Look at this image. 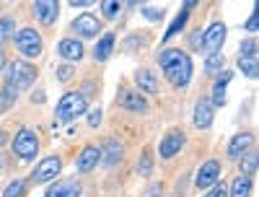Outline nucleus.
Listing matches in <instances>:
<instances>
[{
	"mask_svg": "<svg viewBox=\"0 0 259 197\" xmlns=\"http://www.w3.org/2000/svg\"><path fill=\"white\" fill-rule=\"evenodd\" d=\"M13 153H16V159H21V161H34L36 159L39 138H36L34 130H29V127L18 130L16 138H13Z\"/></svg>",
	"mask_w": 259,
	"mask_h": 197,
	"instance_id": "3",
	"label": "nucleus"
},
{
	"mask_svg": "<svg viewBox=\"0 0 259 197\" xmlns=\"http://www.w3.org/2000/svg\"><path fill=\"white\" fill-rule=\"evenodd\" d=\"M78 192H80V187H78L73 179H65V182L52 184V187L45 192V197H78Z\"/></svg>",
	"mask_w": 259,
	"mask_h": 197,
	"instance_id": "19",
	"label": "nucleus"
},
{
	"mask_svg": "<svg viewBox=\"0 0 259 197\" xmlns=\"http://www.w3.org/2000/svg\"><path fill=\"white\" fill-rule=\"evenodd\" d=\"M13 36H16V21L11 16H3V18H0V45L11 42Z\"/></svg>",
	"mask_w": 259,
	"mask_h": 197,
	"instance_id": "25",
	"label": "nucleus"
},
{
	"mask_svg": "<svg viewBox=\"0 0 259 197\" xmlns=\"http://www.w3.org/2000/svg\"><path fill=\"white\" fill-rule=\"evenodd\" d=\"M89 112V99H85L83 94L78 91H70V94H65L60 101H57V109H55V117L60 122H73L75 117L85 114Z\"/></svg>",
	"mask_w": 259,
	"mask_h": 197,
	"instance_id": "1",
	"label": "nucleus"
},
{
	"mask_svg": "<svg viewBox=\"0 0 259 197\" xmlns=\"http://www.w3.org/2000/svg\"><path fill=\"white\" fill-rule=\"evenodd\" d=\"M223 42H226V24L215 21V24H210L207 31L202 34V47H200V52L205 50L207 55H218L221 47H223Z\"/></svg>",
	"mask_w": 259,
	"mask_h": 197,
	"instance_id": "7",
	"label": "nucleus"
},
{
	"mask_svg": "<svg viewBox=\"0 0 259 197\" xmlns=\"http://www.w3.org/2000/svg\"><path fill=\"white\" fill-rule=\"evenodd\" d=\"M215 182H221V161L210 159V161H205L200 166L197 177H194V187L197 189H210Z\"/></svg>",
	"mask_w": 259,
	"mask_h": 197,
	"instance_id": "8",
	"label": "nucleus"
},
{
	"mask_svg": "<svg viewBox=\"0 0 259 197\" xmlns=\"http://www.w3.org/2000/svg\"><path fill=\"white\" fill-rule=\"evenodd\" d=\"M112 52H114V34H104V36L99 39V45L94 47V57H96L99 62H104V60L112 57Z\"/></svg>",
	"mask_w": 259,
	"mask_h": 197,
	"instance_id": "21",
	"label": "nucleus"
},
{
	"mask_svg": "<svg viewBox=\"0 0 259 197\" xmlns=\"http://www.w3.org/2000/svg\"><path fill=\"white\" fill-rule=\"evenodd\" d=\"M0 169H3V166H0Z\"/></svg>",
	"mask_w": 259,
	"mask_h": 197,
	"instance_id": "44",
	"label": "nucleus"
},
{
	"mask_svg": "<svg viewBox=\"0 0 259 197\" xmlns=\"http://www.w3.org/2000/svg\"><path fill=\"white\" fill-rule=\"evenodd\" d=\"M231 78H233V73L231 70H226V73H221L218 78H215V86H212V106H223L226 104V86L231 83Z\"/></svg>",
	"mask_w": 259,
	"mask_h": 197,
	"instance_id": "18",
	"label": "nucleus"
},
{
	"mask_svg": "<svg viewBox=\"0 0 259 197\" xmlns=\"http://www.w3.org/2000/svg\"><path fill=\"white\" fill-rule=\"evenodd\" d=\"M70 6H75V8H89V6H91V0H73Z\"/></svg>",
	"mask_w": 259,
	"mask_h": 197,
	"instance_id": "40",
	"label": "nucleus"
},
{
	"mask_svg": "<svg viewBox=\"0 0 259 197\" xmlns=\"http://www.w3.org/2000/svg\"><path fill=\"white\" fill-rule=\"evenodd\" d=\"M16 99H18V91L6 83L3 89H0V112H8V109L16 104Z\"/></svg>",
	"mask_w": 259,
	"mask_h": 197,
	"instance_id": "24",
	"label": "nucleus"
},
{
	"mask_svg": "<svg viewBox=\"0 0 259 197\" xmlns=\"http://www.w3.org/2000/svg\"><path fill=\"white\" fill-rule=\"evenodd\" d=\"M99 161H101V148L99 145H85L75 159V171L78 174H91L99 166Z\"/></svg>",
	"mask_w": 259,
	"mask_h": 197,
	"instance_id": "11",
	"label": "nucleus"
},
{
	"mask_svg": "<svg viewBox=\"0 0 259 197\" xmlns=\"http://www.w3.org/2000/svg\"><path fill=\"white\" fill-rule=\"evenodd\" d=\"M239 68H241V73L244 75H249V78H256V68H259V65H256V60H241L239 57Z\"/></svg>",
	"mask_w": 259,
	"mask_h": 197,
	"instance_id": "33",
	"label": "nucleus"
},
{
	"mask_svg": "<svg viewBox=\"0 0 259 197\" xmlns=\"http://www.w3.org/2000/svg\"><path fill=\"white\" fill-rule=\"evenodd\" d=\"M55 75H57V81H70V78L75 75V70H73V65H70V62H65V65H57Z\"/></svg>",
	"mask_w": 259,
	"mask_h": 197,
	"instance_id": "34",
	"label": "nucleus"
},
{
	"mask_svg": "<svg viewBox=\"0 0 259 197\" xmlns=\"http://www.w3.org/2000/svg\"><path fill=\"white\" fill-rule=\"evenodd\" d=\"M57 55L65 57L68 62H75V60H80L85 55V50L80 45V39H62L60 45H57Z\"/></svg>",
	"mask_w": 259,
	"mask_h": 197,
	"instance_id": "16",
	"label": "nucleus"
},
{
	"mask_svg": "<svg viewBox=\"0 0 259 197\" xmlns=\"http://www.w3.org/2000/svg\"><path fill=\"white\" fill-rule=\"evenodd\" d=\"M119 8H122V3H117V0H104V3H101V11H104L106 18H117Z\"/></svg>",
	"mask_w": 259,
	"mask_h": 197,
	"instance_id": "32",
	"label": "nucleus"
},
{
	"mask_svg": "<svg viewBox=\"0 0 259 197\" xmlns=\"http://www.w3.org/2000/svg\"><path fill=\"white\" fill-rule=\"evenodd\" d=\"M239 161H241V177L251 179L256 174V150H246Z\"/></svg>",
	"mask_w": 259,
	"mask_h": 197,
	"instance_id": "23",
	"label": "nucleus"
},
{
	"mask_svg": "<svg viewBox=\"0 0 259 197\" xmlns=\"http://www.w3.org/2000/svg\"><path fill=\"white\" fill-rule=\"evenodd\" d=\"M119 106L127 109V112H135V114L148 112L145 96H143L140 91H135V89H122V91H119Z\"/></svg>",
	"mask_w": 259,
	"mask_h": 197,
	"instance_id": "12",
	"label": "nucleus"
},
{
	"mask_svg": "<svg viewBox=\"0 0 259 197\" xmlns=\"http://www.w3.org/2000/svg\"><path fill=\"white\" fill-rule=\"evenodd\" d=\"M36 81V68H31V62L21 60V62H11L6 65V83L13 86V89H29V86Z\"/></svg>",
	"mask_w": 259,
	"mask_h": 197,
	"instance_id": "2",
	"label": "nucleus"
},
{
	"mask_svg": "<svg viewBox=\"0 0 259 197\" xmlns=\"http://www.w3.org/2000/svg\"><path fill=\"white\" fill-rule=\"evenodd\" d=\"M179 57H182V50H163V52L158 55V65L166 70L168 65H171V62H177Z\"/></svg>",
	"mask_w": 259,
	"mask_h": 197,
	"instance_id": "29",
	"label": "nucleus"
},
{
	"mask_svg": "<svg viewBox=\"0 0 259 197\" xmlns=\"http://www.w3.org/2000/svg\"><path fill=\"white\" fill-rule=\"evenodd\" d=\"M239 57H241V60H256V42H254V39H249V42H241Z\"/></svg>",
	"mask_w": 259,
	"mask_h": 197,
	"instance_id": "31",
	"label": "nucleus"
},
{
	"mask_svg": "<svg viewBox=\"0 0 259 197\" xmlns=\"http://www.w3.org/2000/svg\"><path fill=\"white\" fill-rule=\"evenodd\" d=\"M70 29L78 34V39H94V36H99L101 24H99V18H96V16L83 13V16H78L73 24H70Z\"/></svg>",
	"mask_w": 259,
	"mask_h": 197,
	"instance_id": "10",
	"label": "nucleus"
},
{
	"mask_svg": "<svg viewBox=\"0 0 259 197\" xmlns=\"http://www.w3.org/2000/svg\"><path fill=\"white\" fill-rule=\"evenodd\" d=\"M6 140H8V138H6V133L0 130V145H6Z\"/></svg>",
	"mask_w": 259,
	"mask_h": 197,
	"instance_id": "43",
	"label": "nucleus"
},
{
	"mask_svg": "<svg viewBox=\"0 0 259 197\" xmlns=\"http://www.w3.org/2000/svg\"><path fill=\"white\" fill-rule=\"evenodd\" d=\"M207 197H228V184L226 182H215L212 184V192Z\"/></svg>",
	"mask_w": 259,
	"mask_h": 197,
	"instance_id": "35",
	"label": "nucleus"
},
{
	"mask_svg": "<svg viewBox=\"0 0 259 197\" xmlns=\"http://www.w3.org/2000/svg\"><path fill=\"white\" fill-rule=\"evenodd\" d=\"M138 171L143 174V177H148V174L153 171V153H150V150H145L143 156H140V161H138Z\"/></svg>",
	"mask_w": 259,
	"mask_h": 197,
	"instance_id": "30",
	"label": "nucleus"
},
{
	"mask_svg": "<svg viewBox=\"0 0 259 197\" xmlns=\"http://www.w3.org/2000/svg\"><path fill=\"white\" fill-rule=\"evenodd\" d=\"M184 148V133L182 130H168V133L161 138V145H158V153H161V159H174L177 153Z\"/></svg>",
	"mask_w": 259,
	"mask_h": 197,
	"instance_id": "9",
	"label": "nucleus"
},
{
	"mask_svg": "<svg viewBox=\"0 0 259 197\" xmlns=\"http://www.w3.org/2000/svg\"><path fill=\"white\" fill-rule=\"evenodd\" d=\"M251 143H254V133H239V135H233L231 138V143H228V148H226V153H228V159L231 161H239L246 150H251Z\"/></svg>",
	"mask_w": 259,
	"mask_h": 197,
	"instance_id": "13",
	"label": "nucleus"
},
{
	"mask_svg": "<svg viewBox=\"0 0 259 197\" xmlns=\"http://www.w3.org/2000/svg\"><path fill=\"white\" fill-rule=\"evenodd\" d=\"M244 29H246V31H251V34L256 31V11L249 16V21H246V26H244Z\"/></svg>",
	"mask_w": 259,
	"mask_h": 197,
	"instance_id": "39",
	"label": "nucleus"
},
{
	"mask_svg": "<svg viewBox=\"0 0 259 197\" xmlns=\"http://www.w3.org/2000/svg\"><path fill=\"white\" fill-rule=\"evenodd\" d=\"M163 73H166L168 83L174 86V89H184V86L192 81V60H189V55L182 52V57L177 62H171Z\"/></svg>",
	"mask_w": 259,
	"mask_h": 197,
	"instance_id": "4",
	"label": "nucleus"
},
{
	"mask_svg": "<svg viewBox=\"0 0 259 197\" xmlns=\"http://www.w3.org/2000/svg\"><path fill=\"white\" fill-rule=\"evenodd\" d=\"M60 171H62V159L60 156H47V159H41L36 164V169L31 171V182L34 184H47V182L60 177Z\"/></svg>",
	"mask_w": 259,
	"mask_h": 197,
	"instance_id": "5",
	"label": "nucleus"
},
{
	"mask_svg": "<svg viewBox=\"0 0 259 197\" xmlns=\"http://www.w3.org/2000/svg\"><path fill=\"white\" fill-rule=\"evenodd\" d=\"M34 16L41 21V26H52L57 21V3L55 0H36L34 3Z\"/></svg>",
	"mask_w": 259,
	"mask_h": 197,
	"instance_id": "15",
	"label": "nucleus"
},
{
	"mask_svg": "<svg viewBox=\"0 0 259 197\" xmlns=\"http://www.w3.org/2000/svg\"><path fill=\"white\" fill-rule=\"evenodd\" d=\"M223 62H226L223 52H218V55H207V62H205V73H221V70H223Z\"/></svg>",
	"mask_w": 259,
	"mask_h": 197,
	"instance_id": "27",
	"label": "nucleus"
},
{
	"mask_svg": "<svg viewBox=\"0 0 259 197\" xmlns=\"http://www.w3.org/2000/svg\"><path fill=\"white\" fill-rule=\"evenodd\" d=\"M0 70H6V55H3V50H0Z\"/></svg>",
	"mask_w": 259,
	"mask_h": 197,
	"instance_id": "42",
	"label": "nucleus"
},
{
	"mask_svg": "<svg viewBox=\"0 0 259 197\" xmlns=\"http://www.w3.org/2000/svg\"><path fill=\"white\" fill-rule=\"evenodd\" d=\"M200 47H202V31L192 34V50H197V52H200Z\"/></svg>",
	"mask_w": 259,
	"mask_h": 197,
	"instance_id": "38",
	"label": "nucleus"
},
{
	"mask_svg": "<svg viewBox=\"0 0 259 197\" xmlns=\"http://www.w3.org/2000/svg\"><path fill=\"white\" fill-rule=\"evenodd\" d=\"M24 192H26V182H24V179H13V182L6 187L3 197H24Z\"/></svg>",
	"mask_w": 259,
	"mask_h": 197,
	"instance_id": "28",
	"label": "nucleus"
},
{
	"mask_svg": "<svg viewBox=\"0 0 259 197\" xmlns=\"http://www.w3.org/2000/svg\"><path fill=\"white\" fill-rule=\"evenodd\" d=\"M135 83L140 86V91H145V94H158V78L150 70H145V68L135 70Z\"/></svg>",
	"mask_w": 259,
	"mask_h": 197,
	"instance_id": "20",
	"label": "nucleus"
},
{
	"mask_svg": "<svg viewBox=\"0 0 259 197\" xmlns=\"http://www.w3.org/2000/svg\"><path fill=\"white\" fill-rule=\"evenodd\" d=\"M16 47L24 57H39L41 55V36L36 29H18L16 31Z\"/></svg>",
	"mask_w": 259,
	"mask_h": 197,
	"instance_id": "6",
	"label": "nucleus"
},
{
	"mask_svg": "<svg viewBox=\"0 0 259 197\" xmlns=\"http://www.w3.org/2000/svg\"><path fill=\"white\" fill-rule=\"evenodd\" d=\"M99 125H101V109H91V112H89V127L96 130Z\"/></svg>",
	"mask_w": 259,
	"mask_h": 197,
	"instance_id": "36",
	"label": "nucleus"
},
{
	"mask_svg": "<svg viewBox=\"0 0 259 197\" xmlns=\"http://www.w3.org/2000/svg\"><path fill=\"white\" fill-rule=\"evenodd\" d=\"M143 16H148L150 21H161L163 11H150V8H143Z\"/></svg>",
	"mask_w": 259,
	"mask_h": 197,
	"instance_id": "37",
	"label": "nucleus"
},
{
	"mask_svg": "<svg viewBox=\"0 0 259 197\" xmlns=\"http://www.w3.org/2000/svg\"><path fill=\"white\" fill-rule=\"evenodd\" d=\"M101 161L106 166H117L122 161V143H117L114 138H109L101 145Z\"/></svg>",
	"mask_w": 259,
	"mask_h": 197,
	"instance_id": "17",
	"label": "nucleus"
},
{
	"mask_svg": "<svg viewBox=\"0 0 259 197\" xmlns=\"http://www.w3.org/2000/svg\"><path fill=\"white\" fill-rule=\"evenodd\" d=\"M212 117H215V106L210 104V99H200L197 106H194V127L207 130L212 125Z\"/></svg>",
	"mask_w": 259,
	"mask_h": 197,
	"instance_id": "14",
	"label": "nucleus"
},
{
	"mask_svg": "<svg viewBox=\"0 0 259 197\" xmlns=\"http://www.w3.org/2000/svg\"><path fill=\"white\" fill-rule=\"evenodd\" d=\"M158 192H161V184H153V187H150V194H148V197H158Z\"/></svg>",
	"mask_w": 259,
	"mask_h": 197,
	"instance_id": "41",
	"label": "nucleus"
},
{
	"mask_svg": "<svg viewBox=\"0 0 259 197\" xmlns=\"http://www.w3.org/2000/svg\"><path fill=\"white\" fill-rule=\"evenodd\" d=\"M251 179L246 177H236L233 184L228 187V197H251Z\"/></svg>",
	"mask_w": 259,
	"mask_h": 197,
	"instance_id": "22",
	"label": "nucleus"
},
{
	"mask_svg": "<svg viewBox=\"0 0 259 197\" xmlns=\"http://www.w3.org/2000/svg\"><path fill=\"white\" fill-rule=\"evenodd\" d=\"M187 21H189V11H182V13L174 18V24H171V26L166 29V34H163V42H168V39L174 36V34H179V31L187 26Z\"/></svg>",
	"mask_w": 259,
	"mask_h": 197,
	"instance_id": "26",
	"label": "nucleus"
}]
</instances>
